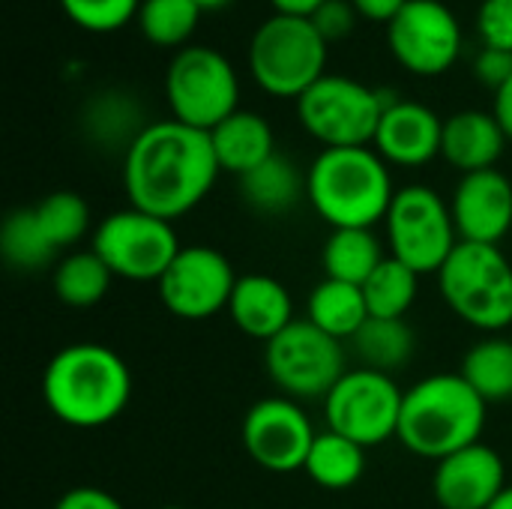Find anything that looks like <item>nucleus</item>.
<instances>
[{"instance_id":"obj_36","label":"nucleus","mask_w":512,"mask_h":509,"mask_svg":"<svg viewBox=\"0 0 512 509\" xmlns=\"http://www.w3.org/2000/svg\"><path fill=\"white\" fill-rule=\"evenodd\" d=\"M357 9L351 0H324L315 12H312V24L318 27V33L324 36L327 45L342 42L354 33L357 24Z\"/></svg>"},{"instance_id":"obj_2","label":"nucleus","mask_w":512,"mask_h":509,"mask_svg":"<svg viewBox=\"0 0 512 509\" xmlns=\"http://www.w3.org/2000/svg\"><path fill=\"white\" fill-rule=\"evenodd\" d=\"M42 399L60 423L72 429H102L126 411L132 372L114 348L72 342L48 360Z\"/></svg>"},{"instance_id":"obj_22","label":"nucleus","mask_w":512,"mask_h":509,"mask_svg":"<svg viewBox=\"0 0 512 509\" xmlns=\"http://www.w3.org/2000/svg\"><path fill=\"white\" fill-rule=\"evenodd\" d=\"M150 123L141 114V105L126 90H102L93 93L81 111V129L84 135L105 147V150H129L132 141L147 129Z\"/></svg>"},{"instance_id":"obj_30","label":"nucleus","mask_w":512,"mask_h":509,"mask_svg":"<svg viewBox=\"0 0 512 509\" xmlns=\"http://www.w3.org/2000/svg\"><path fill=\"white\" fill-rule=\"evenodd\" d=\"M0 255L12 270L39 273V270L57 264L60 252L42 231L33 207H18L0 225Z\"/></svg>"},{"instance_id":"obj_3","label":"nucleus","mask_w":512,"mask_h":509,"mask_svg":"<svg viewBox=\"0 0 512 509\" xmlns=\"http://www.w3.org/2000/svg\"><path fill=\"white\" fill-rule=\"evenodd\" d=\"M489 405L459 372H438L405 390L396 441L420 456L441 462L480 441Z\"/></svg>"},{"instance_id":"obj_20","label":"nucleus","mask_w":512,"mask_h":509,"mask_svg":"<svg viewBox=\"0 0 512 509\" xmlns=\"http://www.w3.org/2000/svg\"><path fill=\"white\" fill-rule=\"evenodd\" d=\"M507 135L495 114L465 108L444 120L441 156L462 174L498 168V159L507 147Z\"/></svg>"},{"instance_id":"obj_25","label":"nucleus","mask_w":512,"mask_h":509,"mask_svg":"<svg viewBox=\"0 0 512 509\" xmlns=\"http://www.w3.org/2000/svg\"><path fill=\"white\" fill-rule=\"evenodd\" d=\"M384 258V246L372 228H333L321 252L327 279L351 282L360 288Z\"/></svg>"},{"instance_id":"obj_16","label":"nucleus","mask_w":512,"mask_h":509,"mask_svg":"<svg viewBox=\"0 0 512 509\" xmlns=\"http://www.w3.org/2000/svg\"><path fill=\"white\" fill-rule=\"evenodd\" d=\"M450 213L462 243L501 246L512 231V180L498 168L462 174L450 198Z\"/></svg>"},{"instance_id":"obj_11","label":"nucleus","mask_w":512,"mask_h":509,"mask_svg":"<svg viewBox=\"0 0 512 509\" xmlns=\"http://www.w3.org/2000/svg\"><path fill=\"white\" fill-rule=\"evenodd\" d=\"M90 249L105 261L114 279L159 282L183 249L171 222L126 207L108 213L90 234Z\"/></svg>"},{"instance_id":"obj_14","label":"nucleus","mask_w":512,"mask_h":509,"mask_svg":"<svg viewBox=\"0 0 512 509\" xmlns=\"http://www.w3.org/2000/svg\"><path fill=\"white\" fill-rule=\"evenodd\" d=\"M315 435L318 432L312 429L309 414L288 396L258 399L240 423L246 456L270 474L303 471Z\"/></svg>"},{"instance_id":"obj_26","label":"nucleus","mask_w":512,"mask_h":509,"mask_svg":"<svg viewBox=\"0 0 512 509\" xmlns=\"http://www.w3.org/2000/svg\"><path fill=\"white\" fill-rule=\"evenodd\" d=\"M315 486L327 489V492H345L354 489L360 483V477L366 474V447L354 444L351 438L339 435V432H318L315 444L309 450L306 468H303Z\"/></svg>"},{"instance_id":"obj_5","label":"nucleus","mask_w":512,"mask_h":509,"mask_svg":"<svg viewBox=\"0 0 512 509\" xmlns=\"http://www.w3.org/2000/svg\"><path fill=\"white\" fill-rule=\"evenodd\" d=\"M438 288L465 324L489 336L512 324V264L501 246L459 240L438 270Z\"/></svg>"},{"instance_id":"obj_44","label":"nucleus","mask_w":512,"mask_h":509,"mask_svg":"<svg viewBox=\"0 0 512 509\" xmlns=\"http://www.w3.org/2000/svg\"><path fill=\"white\" fill-rule=\"evenodd\" d=\"M159 509H186V507H177V504H168V507H159Z\"/></svg>"},{"instance_id":"obj_17","label":"nucleus","mask_w":512,"mask_h":509,"mask_svg":"<svg viewBox=\"0 0 512 509\" xmlns=\"http://www.w3.org/2000/svg\"><path fill=\"white\" fill-rule=\"evenodd\" d=\"M507 486L501 453L483 441L435 462L432 492L441 509H489Z\"/></svg>"},{"instance_id":"obj_12","label":"nucleus","mask_w":512,"mask_h":509,"mask_svg":"<svg viewBox=\"0 0 512 509\" xmlns=\"http://www.w3.org/2000/svg\"><path fill=\"white\" fill-rule=\"evenodd\" d=\"M405 390L393 375L375 369H348L324 399V420L330 432L351 438L360 447H378L399 435Z\"/></svg>"},{"instance_id":"obj_6","label":"nucleus","mask_w":512,"mask_h":509,"mask_svg":"<svg viewBox=\"0 0 512 509\" xmlns=\"http://www.w3.org/2000/svg\"><path fill=\"white\" fill-rule=\"evenodd\" d=\"M327 42L303 15H270L249 42V72L255 84L279 99H300L327 72Z\"/></svg>"},{"instance_id":"obj_41","label":"nucleus","mask_w":512,"mask_h":509,"mask_svg":"<svg viewBox=\"0 0 512 509\" xmlns=\"http://www.w3.org/2000/svg\"><path fill=\"white\" fill-rule=\"evenodd\" d=\"M276 12L282 15H303V18H312V12L324 3V0H270Z\"/></svg>"},{"instance_id":"obj_38","label":"nucleus","mask_w":512,"mask_h":509,"mask_svg":"<svg viewBox=\"0 0 512 509\" xmlns=\"http://www.w3.org/2000/svg\"><path fill=\"white\" fill-rule=\"evenodd\" d=\"M54 509H126L111 492L96 486H75L57 498Z\"/></svg>"},{"instance_id":"obj_31","label":"nucleus","mask_w":512,"mask_h":509,"mask_svg":"<svg viewBox=\"0 0 512 509\" xmlns=\"http://www.w3.org/2000/svg\"><path fill=\"white\" fill-rule=\"evenodd\" d=\"M417 291H420V276L399 258L387 255L378 264V270L363 282L369 318H405L417 300Z\"/></svg>"},{"instance_id":"obj_18","label":"nucleus","mask_w":512,"mask_h":509,"mask_svg":"<svg viewBox=\"0 0 512 509\" xmlns=\"http://www.w3.org/2000/svg\"><path fill=\"white\" fill-rule=\"evenodd\" d=\"M444 120L423 102L414 99H393L378 123L375 132V153L387 165L420 168L441 156Z\"/></svg>"},{"instance_id":"obj_32","label":"nucleus","mask_w":512,"mask_h":509,"mask_svg":"<svg viewBox=\"0 0 512 509\" xmlns=\"http://www.w3.org/2000/svg\"><path fill=\"white\" fill-rule=\"evenodd\" d=\"M204 9L195 0H144L138 9V30L156 48H186L198 30Z\"/></svg>"},{"instance_id":"obj_13","label":"nucleus","mask_w":512,"mask_h":509,"mask_svg":"<svg viewBox=\"0 0 512 509\" xmlns=\"http://www.w3.org/2000/svg\"><path fill=\"white\" fill-rule=\"evenodd\" d=\"M231 261L213 246H183L171 267L156 282L162 306L180 321H207L228 309L231 291L237 285Z\"/></svg>"},{"instance_id":"obj_35","label":"nucleus","mask_w":512,"mask_h":509,"mask_svg":"<svg viewBox=\"0 0 512 509\" xmlns=\"http://www.w3.org/2000/svg\"><path fill=\"white\" fill-rule=\"evenodd\" d=\"M477 30L483 45L512 51V0H483L477 9Z\"/></svg>"},{"instance_id":"obj_9","label":"nucleus","mask_w":512,"mask_h":509,"mask_svg":"<svg viewBox=\"0 0 512 509\" xmlns=\"http://www.w3.org/2000/svg\"><path fill=\"white\" fill-rule=\"evenodd\" d=\"M264 369L282 396L294 402H324L348 372L345 345L318 330L312 321L294 318L279 336L264 342Z\"/></svg>"},{"instance_id":"obj_39","label":"nucleus","mask_w":512,"mask_h":509,"mask_svg":"<svg viewBox=\"0 0 512 509\" xmlns=\"http://www.w3.org/2000/svg\"><path fill=\"white\" fill-rule=\"evenodd\" d=\"M357 15L366 18V21H375V24H390L408 0H351Z\"/></svg>"},{"instance_id":"obj_10","label":"nucleus","mask_w":512,"mask_h":509,"mask_svg":"<svg viewBox=\"0 0 512 509\" xmlns=\"http://www.w3.org/2000/svg\"><path fill=\"white\" fill-rule=\"evenodd\" d=\"M384 228L390 255L408 264L417 276H438L444 261L459 246L450 201L420 183L396 189Z\"/></svg>"},{"instance_id":"obj_37","label":"nucleus","mask_w":512,"mask_h":509,"mask_svg":"<svg viewBox=\"0 0 512 509\" xmlns=\"http://www.w3.org/2000/svg\"><path fill=\"white\" fill-rule=\"evenodd\" d=\"M474 75H477V81H483L486 87H492L498 93L512 78V51L483 45V51L474 57Z\"/></svg>"},{"instance_id":"obj_33","label":"nucleus","mask_w":512,"mask_h":509,"mask_svg":"<svg viewBox=\"0 0 512 509\" xmlns=\"http://www.w3.org/2000/svg\"><path fill=\"white\" fill-rule=\"evenodd\" d=\"M42 231L48 234V240L57 246V252L75 246L78 240L87 237L90 231V204L78 195V192H69V189H60V192H51L45 198H39L36 204H30Z\"/></svg>"},{"instance_id":"obj_8","label":"nucleus","mask_w":512,"mask_h":509,"mask_svg":"<svg viewBox=\"0 0 512 509\" xmlns=\"http://www.w3.org/2000/svg\"><path fill=\"white\" fill-rule=\"evenodd\" d=\"M165 99L174 120L213 132L240 108V81L222 51L186 45L165 69Z\"/></svg>"},{"instance_id":"obj_19","label":"nucleus","mask_w":512,"mask_h":509,"mask_svg":"<svg viewBox=\"0 0 512 509\" xmlns=\"http://www.w3.org/2000/svg\"><path fill=\"white\" fill-rule=\"evenodd\" d=\"M225 312L231 324L249 339L270 342L294 321V300L279 279L264 273H246L237 279Z\"/></svg>"},{"instance_id":"obj_7","label":"nucleus","mask_w":512,"mask_h":509,"mask_svg":"<svg viewBox=\"0 0 512 509\" xmlns=\"http://www.w3.org/2000/svg\"><path fill=\"white\" fill-rule=\"evenodd\" d=\"M396 96L348 75H324L297 99L300 126L327 147H369Z\"/></svg>"},{"instance_id":"obj_34","label":"nucleus","mask_w":512,"mask_h":509,"mask_svg":"<svg viewBox=\"0 0 512 509\" xmlns=\"http://www.w3.org/2000/svg\"><path fill=\"white\" fill-rule=\"evenodd\" d=\"M144 0H60L66 18L90 33H111L138 18Z\"/></svg>"},{"instance_id":"obj_40","label":"nucleus","mask_w":512,"mask_h":509,"mask_svg":"<svg viewBox=\"0 0 512 509\" xmlns=\"http://www.w3.org/2000/svg\"><path fill=\"white\" fill-rule=\"evenodd\" d=\"M492 114L498 117L504 135L512 141V78L495 93V108H492Z\"/></svg>"},{"instance_id":"obj_43","label":"nucleus","mask_w":512,"mask_h":509,"mask_svg":"<svg viewBox=\"0 0 512 509\" xmlns=\"http://www.w3.org/2000/svg\"><path fill=\"white\" fill-rule=\"evenodd\" d=\"M195 3H198V6H201L204 12H216V9H225V6H228L231 0H195Z\"/></svg>"},{"instance_id":"obj_23","label":"nucleus","mask_w":512,"mask_h":509,"mask_svg":"<svg viewBox=\"0 0 512 509\" xmlns=\"http://www.w3.org/2000/svg\"><path fill=\"white\" fill-rule=\"evenodd\" d=\"M237 180L243 201L261 216H282L306 198V174L282 153H273Z\"/></svg>"},{"instance_id":"obj_24","label":"nucleus","mask_w":512,"mask_h":509,"mask_svg":"<svg viewBox=\"0 0 512 509\" xmlns=\"http://www.w3.org/2000/svg\"><path fill=\"white\" fill-rule=\"evenodd\" d=\"M306 321L339 342H351L357 330L369 321L363 288L324 276V282H318L306 300Z\"/></svg>"},{"instance_id":"obj_1","label":"nucleus","mask_w":512,"mask_h":509,"mask_svg":"<svg viewBox=\"0 0 512 509\" xmlns=\"http://www.w3.org/2000/svg\"><path fill=\"white\" fill-rule=\"evenodd\" d=\"M222 174L210 132L180 120L150 123L123 153L129 207L174 222L195 210Z\"/></svg>"},{"instance_id":"obj_42","label":"nucleus","mask_w":512,"mask_h":509,"mask_svg":"<svg viewBox=\"0 0 512 509\" xmlns=\"http://www.w3.org/2000/svg\"><path fill=\"white\" fill-rule=\"evenodd\" d=\"M489 509H512V486H507V489L498 495V501H495Z\"/></svg>"},{"instance_id":"obj_28","label":"nucleus","mask_w":512,"mask_h":509,"mask_svg":"<svg viewBox=\"0 0 512 509\" xmlns=\"http://www.w3.org/2000/svg\"><path fill=\"white\" fill-rule=\"evenodd\" d=\"M54 294L69 309H90L105 300L114 273L105 267V261L93 249L69 252L54 264Z\"/></svg>"},{"instance_id":"obj_4","label":"nucleus","mask_w":512,"mask_h":509,"mask_svg":"<svg viewBox=\"0 0 512 509\" xmlns=\"http://www.w3.org/2000/svg\"><path fill=\"white\" fill-rule=\"evenodd\" d=\"M393 195L390 168L375 147H327L306 171V198L330 228H375Z\"/></svg>"},{"instance_id":"obj_29","label":"nucleus","mask_w":512,"mask_h":509,"mask_svg":"<svg viewBox=\"0 0 512 509\" xmlns=\"http://www.w3.org/2000/svg\"><path fill=\"white\" fill-rule=\"evenodd\" d=\"M459 375L471 384V390L486 402H510L512 399V342L504 336H486L468 348Z\"/></svg>"},{"instance_id":"obj_27","label":"nucleus","mask_w":512,"mask_h":509,"mask_svg":"<svg viewBox=\"0 0 512 509\" xmlns=\"http://www.w3.org/2000/svg\"><path fill=\"white\" fill-rule=\"evenodd\" d=\"M351 348L363 369L393 375L414 357L417 339L405 318H369L351 339Z\"/></svg>"},{"instance_id":"obj_15","label":"nucleus","mask_w":512,"mask_h":509,"mask_svg":"<svg viewBox=\"0 0 512 509\" xmlns=\"http://www.w3.org/2000/svg\"><path fill=\"white\" fill-rule=\"evenodd\" d=\"M393 57L414 75L432 78L447 72L462 51V27L441 0H408L387 24Z\"/></svg>"},{"instance_id":"obj_21","label":"nucleus","mask_w":512,"mask_h":509,"mask_svg":"<svg viewBox=\"0 0 512 509\" xmlns=\"http://www.w3.org/2000/svg\"><path fill=\"white\" fill-rule=\"evenodd\" d=\"M210 141H213L219 168L234 177L249 174L252 168H258L276 153L273 126L267 123V117H261L258 111H246V108H237L231 117H225L210 132Z\"/></svg>"}]
</instances>
